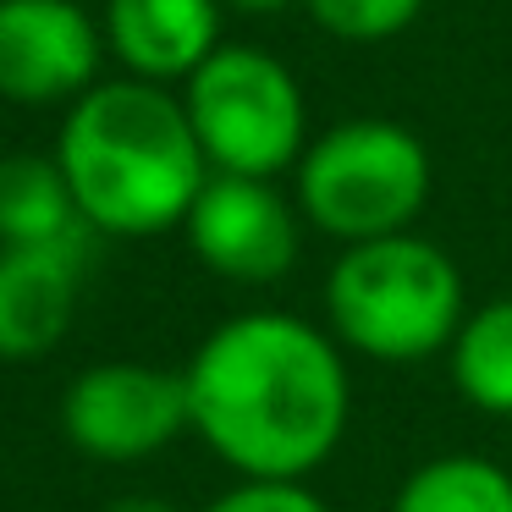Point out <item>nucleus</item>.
Returning <instances> with one entry per match:
<instances>
[{
    "label": "nucleus",
    "mask_w": 512,
    "mask_h": 512,
    "mask_svg": "<svg viewBox=\"0 0 512 512\" xmlns=\"http://www.w3.org/2000/svg\"><path fill=\"white\" fill-rule=\"evenodd\" d=\"M193 435L237 479H309L353 419L347 347L287 309L221 320L182 369Z\"/></svg>",
    "instance_id": "nucleus-1"
},
{
    "label": "nucleus",
    "mask_w": 512,
    "mask_h": 512,
    "mask_svg": "<svg viewBox=\"0 0 512 512\" xmlns=\"http://www.w3.org/2000/svg\"><path fill=\"white\" fill-rule=\"evenodd\" d=\"M56 166L100 237H160L188 221L210 160L182 94L149 78H111L67 105Z\"/></svg>",
    "instance_id": "nucleus-2"
},
{
    "label": "nucleus",
    "mask_w": 512,
    "mask_h": 512,
    "mask_svg": "<svg viewBox=\"0 0 512 512\" xmlns=\"http://www.w3.org/2000/svg\"><path fill=\"white\" fill-rule=\"evenodd\" d=\"M463 314V270L435 237L391 232L347 243L325 270V331L364 364L397 369L441 358Z\"/></svg>",
    "instance_id": "nucleus-3"
},
{
    "label": "nucleus",
    "mask_w": 512,
    "mask_h": 512,
    "mask_svg": "<svg viewBox=\"0 0 512 512\" xmlns=\"http://www.w3.org/2000/svg\"><path fill=\"white\" fill-rule=\"evenodd\" d=\"M430 149L408 122L391 116H347L309 138L292 166V199L303 221L331 243L413 232L430 204Z\"/></svg>",
    "instance_id": "nucleus-4"
},
{
    "label": "nucleus",
    "mask_w": 512,
    "mask_h": 512,
    "mask_svg": "<svg viewBox=\"0 0 512 512\" xmlns=\"http://www.w3.org/2000/svg\"><path fill=\"white\" fill-rule=\"evenodd\" d=\"M182 105L210 171L281 177L309 149V100L298 72L259 45H215V56L182 83Z\"/></svg>",
    "instance_id": "nucleus-5"
},
{
    "label": "nucleus",
    "mask_w": 512,
    "mask_h": 512,
    "mask_svg": "<svg viewBox=\"0 0 512 512\" xmlns=\"http://www.w3.org/2000/svg\"><path fill=\"white\" fill-rule=\"evenodd\" d=\"M61 430L94 463H144L160 457L188 419V380L182 369H155L133 358L83 369L61 397Z\"/></svg>",
    "instance_id": "nucleus-6"
},
{
    "label": "nucleus",
    "mask_w": 512,
    "mask_h": 512,
    "mask_svg": "<svg viewBox=\"0 0 512 512\" xmlns=\"http://www.w3.org/2000/svg\"><path fill=\"white\" fill-rule=\"evenodd\" d=\"M303 226L309 221H303L298 199H287L276 177L210 171L182 232H188V248L210 276L237 281V287H270L298 265Z\"/></svg>",
    "instance_id": "nucleus-7"
},
{
    "label": "nucleus",
    "mask_w": 512,
    "mask_h": 512,
    "mask_svg": "<svg viewBox=\"0 0 512 512\" xmlns=\"http://www.w3.org/2000/svg\"><path fill=\"white\" fill-rule=\"evenodd\" d=\"M105 28L78 0H0V100L72 105L100 83Z\"/></svg>",
    "instance_id": "nucleus-8"
},
{
    "label": "nucleus",
    "mask_w": 512,
    "mask_h": 512,
    "mask_svg": "<svg viewBox=\"0 0 512 512\" xmlns=\"http://www.w3.org/2000/svg\"><path fill=\"white\" fill-rule=\"evenodd\" d=\"M89 243H28L0 248V358L23 364L67 336Z\"/></svg>",
    "instance_id": "nucleus-9"
},
{
    "label": "nucleus",
    "mask_w": 512,
    "mask_h": 512,
    "mask_svg": "<svg viewBox=\"0 0 512 512\" xmlns=\"http://www.w3.org/2000/svg\"><path fill=\"white\" fill-rule=\"evenodd\" d=\"M221 0H105V50L127 78L188 83L221 45Z\"/></svg>",
    "instance_id": "nucleus-10"
},
{
    "label": "nucleus",
    "mask_w": 512,
    "mask_h": 512,
    "mask_svg": "<svg viewBox=\"0 0 512 512\" xmlns=\"http://www.w3.org/2000/svg\"><path fill=\"white\" fill-rule=\"evenodd\" d=\"M56 155H6L0 160V248L28 243H94Z\"/></svg>",
    "instance_id": "nucleus-11"
},
{
    "label": "nucleus",
    "mask_w": 512,
    "mask_h": 512,
    "mask_svg": "<svg viewBox=\"0 0 512 512\" xmlns=\"http://www.w3.org/2000/svg\"><path fill=\"white\" fill-rule=\"evenodd\" d=\"M452 386L485 419H512V292L485 303H468L452 347Z\"/></svg>",
    "instance_id": "nucleus-12"
},
{
    "label": "nucleus",
    "mask_w": 512,
    "mask_h": 512,
    "mask_svg": "<svg viewBox=\"0 0 512 512\" xmlns=\"http://www.w3.org/2000/svg\"><path fill=\"white\" fill-rule=\"evenodd\" d=\"M386 512H512V468L479 452H446L397 485Z\"/></svg>",
    "instance_id": "nucleus-13"
},
{
    "label": "nucleus",
    "mask_w": 512,
    "mask_h": 512,
    "mask_svg": "<svg viewBox=\"0 0 512 512\" xmlns=\"http://www.w3.org/2000/svg\"><path fill=\"white\" fill-rule=\"evenodd\" d=\"M320 34L342 45H386L419 23L424 0H298Z\"/></svg>",
    "instance_id": "nucleus-14"
},
{
    "label": "nucleus",
    "mask_w": 512,
    "mask_h": 512,
    "mask_svg": "<svg viewBox=\"0 0 512 512\" xmlns=\"http://www.w3.org/2000/svg\"><path fill=\"white\" fill-rule=\"evenodd\" d=\"M204 512H331L309 479H237Z\"/></svg>",
    "instance_id": "nucleus-15"
},
{
    "label": "nucleus",
    "mask_w": 512,
    "mask_h": 512,
    "mask_svg": "<svg viewBox=\"0 0 512 512\" xmlns=\"http://www.w3.org/2000/svg\"><path fill=\"white\" fill-rule=\"evenodd\" d=\"M221 6L237 17H276V12H287V6H298V0H221Z\"/></svg>",
    "instance_id": "nucleus-16"
},
{
    "label": "nucleus",
    "mask_w": 512,
    "mask_h": 512,
    "mask_svg": "<svg viewBox=\"0 0 512 512\" xmlns=\"http://www.w3.org/2000/svg\"><path fill=\"white\" fill-rule=\"evenodd\" d=\"M105 512H177L171 501H160V496H116Z\"/></svg>",
    "instance_id": "nucleus-17"
}]
</instances>
